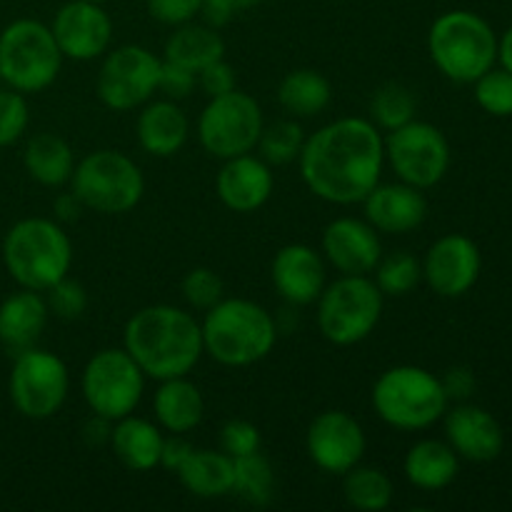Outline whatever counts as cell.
I'll return each instance as SVG.
<instances>
[{
  "instance_id": "816d5d0a",
  "label": "cell",
  "mask_w": 512,
  "mask_h": 512,
  "mask_svg": "<svg viewBox=\"0 0 512 512\" xmlns=\"http://www.w3.org/2000/svg\"><path fill=\"white\" fill-rule=\"evenodd\" d=\"M0 83H3V80H0Z\"/></svg>"
},
{
  "instance_id": "cb8c5ba5",
  "label": "cell",
  "mask_w": 512,
  "mask_h": 512,
  "mask_svg": "<svg viewBox=\"0 0 512 512\" xmlns=\"http://www.w3.org/2000/svg\"><path fill=\"white\" fill-rule=\"evenodd\" d=\"M48 303L38 290L20 288L0 303V345L10 355L38 345L45 325H48Z\"/></svg>"
},
{
  "instance_id": "7a4b0ae2",
  "label": "cell",
  "mask_w": 512,
  "mask_h": 512,
  "mask_svg": "<svg viewBox=\"0 0 512 512\" xmlns=\"http://www.w3.org/2000/svg\"><path fill=\"white\" fill-rule=\"evenodd\" d=\"M123 348L140 365L145 378H183L195 370L203 350V328L193 313L175 305H148L130 315Z\"/></svg>"
},
{
  "instance_id": "277c9868",
  "label": "cell",
  "mask_w": 512,
  "mask_h": 512,
  "mask_svg": "<svg viewBox=\"0 0 512 512\" xmlns=\"http://www.w3.org/2000/svg\"><path fill=\"white\" fill-rule=\"evenodd\" d=\"M3 263L20 288L45 293L73 265V243L58 220L25 218L5 233Z\"/></svg>"
},
{
  "instance_id": "60d3db41",
  "label": "cell",
  "mask_w": 512,
  "mask_h": 512,
  "mask_svg": "<svg viewBox=\"0 0 512 512\" xmlns=\"http://www.w3.org/2000/svg\"><path fill=\"white\" fill-rule=\"evenodd\" d=\"M260 443V430L250 420H228L220 430V450L233 460L258 453Z\"/></svg>"
},
{
  "instance_id": "9c48e42d",
  "label": "cell",
  "mask_w": 512,
  "mask_h": 512,
  "mask_svg": "<svg viewBox=\"0 0 512 512\" xmlns=\"http://www.w3.org/2000/svg\"><path fill=\"white\" fill-rule=\"evenodd\" d=\"M70 190L85 210L100 215L130 213L145 195L143 170L120 150H95L75 163Z\"/></svg>"
},
{
  "instance_id": "5b68a950",
  "label": "cell",
  "mask_w": 512,
  "mask_h": 512,
  "mask_svg": "<svg viewBox=\"0 0 512 512\" xmlns=\"http://www.w3.org/2000/svg\"><path fill=\"white\" fill-rule=\"evenodd\" d=\"M370 400L378 418L403 433L433 428L450 405L443 380L418 365H395L385 370L375 380Z\"/></svg>"
},
{
  "instance_id": "74e56055",
  "label": "cell",
  "mask_w": 512,
  "mask_h": 512,
  "mask_svg": "<svg viewBox=\"0 0 512 512\" xmlns=\"http://www.w3.org/2000/svg\"><path fill=\"white\" fill-rule=\"evenodd\" d=\"M30 110L23 93L13 88H0V148L18 143L28 130Z\"/></svg>"
},
{
  "instance_id": "603a6c76",
  "label": "cell",
  "mask_w": 512,
  "mask_h": 512,
  "mask_svg": "<svg viewBox=\"0 0 512 512\" xmlns=\"http://www.w3.org/2000/svg\"><path fill=\"white\" fill-rule=\"evenodd\" d=\"M138 145L153 158H173L188 143L190 123L175 100H148L135 123Z\"/></svg>"
},
{
  "instance_id": "44dd1931",
  "label": "cell",
  "mask_w": 512,
  "mask_h": 512,
  "mask_svg": "<svg viewBox=\"0 0 512 512\" xmlns=\"http://www.w3.org/2000/svg\"><path fill=\"white\" fill-rule=\"evenodd\" d=\"M445 443L470 463H490L505 448V433L498 420L478 405L460 403L445 410Z\"/></svg>"
},
{
  "instance_id": "ac0fdd59",
  "label": "cell",
  "mask_w": 512,
  "mask_h": 512,
  "mask_svg": "<svg viewBox=\"0 0 512 512\" xmlns=\"http://www.w3.org/2000/svg\"><path fill=\"white\" fill-rule=\"evenodd\" d=\"M323 258L340 275H370L383 258L380 233L365 218H335L323 230Z\"/></svg>"
},
{
  "instance_id": "484cf974",
  "label": "cell",
  "mask_w": 512,
  "mask_h": 512,
  "mask_svg": "<svg viewBox=\"0 0 512 512\" xmlns=\"http://www.w3.org/2000/svg\"><path fill=\"white\" fill-rule=\"evenodd\" d=\"M155 423L170 435H188L203 423L205 418V400L198 385L183 378L160 380L153 398Z\"/></svg>"
},
{
  "instance_id": "f6af8a7d",
  "label": "cell",
  "mask_w": 512,
  "mask_h": 512,
  "mask_svg": "<svg viewBox=\"0 0 512 512\" xmlns=\"http://www.w3.org/2000/svg\"><path fill=\"white\" fill-rule=\"evenodd\" d=\"M260 0H203V18L205 23L220 28V25L230 23L235 15L245 13V10L255 8Z\"/></svg>"
},
{
  "instance_id": "2e32d148",
  "label": "cell",
  "mask_w": 512,
  "mask_h": 512,
  "mask_svg": "<svg viewBox=\"0 0 512 512\" xmlns=\"http://www.w3.org/2000/svg\"><path fill=\"white\" fill-rule=\"evenodd\" d=\"M50 30L63 58L78 60V63H88L105 55L113 40V20L105 13L103 5L90 3V0L65 3L55 13Z\"/></svg>"
},
{
  "instance_id": "bcb514c9",
  "label": "cell",
  "mask_w": 512,
  "mask_h": 512,
  "mask_svg": "<svg viewBox=\"0 0 512 512\" xmlns=\"http://www.w3.org/2000/svg\"><path fill=\"white\" fill-rule=\"evenodd\" d=\"M443 388H445V395H448V400H468L470 395L475 393V375L470 368H463V365H455V368H450L448 373L443 375Z\"/></svg>"
},
{
  "instance_id": "b9f144b4",
  "label": "cell",
  "mask_w": 512,
  "mask_h": 512,
  "mask_svg": "<svg viewBox=\"0 0 512 512\" xmlns=\"http://www.w3.org/2000/svg\"><path fill=\"white\" fill-rule=\"evenodd\" d=\"M145 5L150 18L170 28L193 23L203 13V0H145Z\"/></svg>"
},
{
  "instance_id": "52a82bcc",
  "label": "cell",
  "mask_w": 512,
  "mask_h": 512,
  "mask_svg": "<svg viewBox=\"0 0 512 512\" xmlns=\"http://www.w3.org/2000/svg\"><path fill=\"white\" fill-rule=\"evenodd\" d=\"M63 65L50 25L20 18L0 33V80L18 93H40L55 83Z\"/></svg>"
},
{
  "instance_id": "4fadbf2b",
  "label": "cell",
  "mask_w": 512,
  "mask_h": 512,
  "mask_svg": "<svg viewBox=\"0 0 512 512\" xmlns=\"http://www.w3.org/2000/svg\"><path fill=\"white\" fill-rule=\"evenodd\" d=\"M160 65L163 58L143 45H120L108 50L95 80L100 103L115 113L143 108L158 93Z\"/></svg>"
},
{
  "instance_id": "ee69618b",
  "label": "cell",
  "mask_w": 512,
  "mask_h": 512,
  "mask_svg": "<svg viewBox=\"0 0 512 512\" xmlns=\"http://www.w3.org/2000/svg\"><path fill=\"white\" fill-rule=\"evenodd\" d=\"M198 85L203 88V93L208 95V98L230 93V90L238 88L235 68L230 63H225V58L215 60V63L205 65L203 70H198Z\"/></svg>"
},
{
  "instance_id": "30bf717a",
  "label": "cell",
  "mask_w": 512,
  "mask_h": 512,
  "mask_svg": "<svg viewBox=\"0 0 512 512\" xmlns=\"http://www.w3.org/2000/svg\"><path fill=\"white\" fill-rule=\"evenodd\" d=\"M145 373L125 348H105L85 363L80 390L90 413L100 418L123 420L135 413L145 393Z\"/></svg>"
},
{
  "instance_id": "e575fe53",
  "label": "cell",
  "mask_w": 512,
  "mask_h": 512,
  "mask_svg": "<svg viewBox=\"0 0 512 512\" xmlns=\"http://www.w3.org/2000/svg\"><path fill=\"white\" fill-rule=\"evenodd\" d=\"M415 110H418V100L413 90L403 83L380 85L370 100V120L385 133L415 120Z\"/></svg>"
},
{
  "instance_id": "f35d334b",
  "label": "cell",
  "mask_w": 512,
  "mask_h": 512,
  "mask_svg": "<svg viewBox=\"0 0 512 512\" xmlns=\"http://www.w3.org/2000/svg\"><path fill=\"white\" fill-rule=\"evenodd\" d=\"M43 295L50 315H55L60 320H78L88 310V290L78 280L70 278V275H65L63 280L50 285Z\"/></svg>"
},
{
  "instance_id": "7bdbcfd3",
  "label": "cell",
  "mask_w": 512,
  "mask_h": 512,
  "mask_svg": "<svg viewBox=\"0 0 512 512\" xmlns=\"http://www.w3.org/2000/svg\"><path fill=\"white\" fill-rule=\"evenodd\" d=\"M198 85V73L183 68L178 63H170V60H163L160 65V78H158V93H163L168 100H185Z\"/></svg>"
},
{
  "instance_id": "6da1fadb",
  "label": "cell",
  "mask_w": 512,
  "mask_h": 512,
  "mask_svg": "<svg viewBox=\"0 0 512 512\" xmlns=\"http://www.w3.org/2000/svg\"><path fill=\"white\" fill-rule=\"evenodd\" d=\"M298 165L315 198L330 205L363 203L383 175L385 138L370 118H338L305 135Z\"/></svg>"
},
{
  "instance_id": "83f0119b",
  "label": "cell",
  "mask_w": 512,
  "mask_h": 512,
  "mask_svg": "<svg viewBox=\"0 0 512 512\" xmlns=\"http://www.w3.org/2000/svg\"><path fill=\"white\" fill-rule=\"evenodd\" d=\"M178 480L190 495L200 500H218L233 495L235 465L230 455L223 450H193L183 468L178 470Z\"/></svg>"
},
{
  "instance_id": "9a60e30c",
  "label": "cell",
  "mask_w": 512,
  "mask_h": 512,
  "mask_svg": "<svg viewBox=\"0 0 512 512\" xmlns=\"http://www.w3.org/2000/svg\"><path fill=\"white\" fill-rule=\"evenodd\" d=\"M365 430L358 420L345 410H325L310 423L305 435V450L318 470L328 475H345L355 465L363 463Z\"/></svg>"
},
{
  "instance_id": "7c38bea8",
  "label": "cell",
  "mask_w": 512,
  "mask_h": 512,
  "mask_svg": "<svg viewBox=\"0 0 512 512\" xmlns=\"http://www.w3.org/2000/svg\"><path fill=\"white\" fill-rule=\"evenodd\" d=\"M13 358L8 378L13 408L28 420H48L58 415L70 393L68 365L38 345Z\"/></svg>"
},
{
  "instance_id": "8d00e7d4",
  "label": "cell",
  "mask_w": 512,
  "mask_h": 512,
  "mask_svg": "<svg viewBox=\"0 0 512 512\" xmlns=\"http://www.w3.org/2000/svg\"><path fill=\"white\" fill-rule=\"evenodd\" d=\"M475 100L485 113L495 118L512 115V73L510 70L490 68L475 80Z\"/></svg>"
},
{
  "instance_id": "ab89813d",
  "label": "cell",
  "mask_w": 512,
  "mask_h": 512,
  "mask_svg": "<svg viewBox=\"0 0 512 512\" xmlns=\"http://www.w3.org/2000/svg\"><path fill=\"white\" fill-rule=\"evenodd\" d=\"M183 298L190 308L195 310H210L215 303L223 300L225 285L220 280V275L210 268H193L188 275L183 278Z\"/></svg>"
},
{
  "instance_id": "d6a6232c",
  "label": "cell",
  "mask_w": 512,
  "mask_h": 512,
  "mask_svg": "<svg viewBox=\"0 0 512 512\" xmlns=\"http://www.w3.org/2000/svg\"><path fill=\"white\" fill-rule=\"evenodd\" d=\"M233 493L253 508H265L275 495V470L263 453L235 458Z\"/></svg>"
},
{
  "instance_id": "5bb4252c",
  "label": "cell",
  "mask_w": 512,
  "mask_h": 512,
  "mask_svg": "<svg viewBox=\"0 0 512 512\" xmlns=\"http://www.w3.org/2000/svg\"><path fill=\"white\" fill-rule=\"evenodd\" d=\"M385 163L403 183L420 190L435 188L450 168V143L433 123L410 120L385 138Z\"/></svg>"
},
{
  "instance_id": "f1b7e54d",
  "label": "cell",
  "mask_w": 512,
  "mask_h": 512,
  "mask_svg": "<svg viewBox=\"0 0 512 512\" xmlns=\"http://www.w3.org/2000/svg\"><path fill=\"white\" fill-rule=\"evenodd\" d=\"M23 165L35 183L45 188H63L75 170L73 148L55 133H38L28 140Z\"/></svg>"
},
{
  "instance_id": "4dcf8cb0",
  "label": "cell",
  "mask_w": 512,
  "mask_h": 512,
  "mask_svg": "<svg viewBox=\"0 0 512 512\" xmlns=\"http://www.w3.org/2000/svg\"><path fill=\"white\" fill-rule=\"evenodd\" d=\"M330 100H333V85L318 70L298 68L285 75L278 85V105L288 118H315L328 108Z\"/></svg>"
},
{
  "instance_id": "4316f807",
  "label": "cell",
  "mask_w": 512,
  "mask_h": 512,
  "mask_svg": "<svg viewBox=\"0 0 512 512\" xmlns=\"http://www.w3.org/2000/svg\"><path fill=\"white\" fill-rule=\"evenodd\" d=\"M403 473L413 488L438 493L458 478L460 458L443 440H420L405 455Z\"/></svg>"
},
{
  "instance_id": "8992f818",
  "label": "cell",
  "mask_w": 512,
  "mask_h": 512,
  "mask_svg": "<svg viewBox=\"0 0 512 512\" xmlns=\"http://www.w3.org/2000/svg\"><path fill=\"white\" fill-rule=\"evenodd\" d=\"M428 53L448 80L475 83L498 60V38L478 13L450 10L430 25Z\"/></svg>"
},
{
  "instance_id": "3957f363",
  "label": "cell",
  "mask_w": 512,
  "mask_h": 512,
  "mask_svg": "<svg viewBox=\"0 0 512 512\" xmlns=\"http://www.w3.org/2000/svg\"><path fill=\"white\" fill-rule=\"evenodd\" d=\"M203 350L225 368H248L273 353L278 323L255 300L223 298L205 310Z\"/></svg>"
},
{
  "instance_id": "c3c4849f",
  "label": "cell",
  "mask_w": 512,
  "mask_h": 512,
  "mask_svg": "<svg viewBox=\"0 0 512 512\" xmlns=\"http://www.w3.org/2000/svg\"><path fill=\"white\" fill-rule=\"evenodd\" d=\"M53 213L60 225L75 223V220H80V215L85 213V205L80 203V198L73 193V190H68V193H60L58 198H55Z\"/></svg>"
},
{
  "instance_id": "f907efd6",
  "label": "cell",
  "mask_w": 512,
  "mask_h": 512,
  "mask_svg": "<svg viewBox=\"0 0 512 512\" xmlns=\"http://www.w3.org/2000/svg\"><path fill=\"white\" fill-rule=\"evenodd\" d=\"M90 3H100V5H103V3H105V0H90Z\"/></svg>"
},
{
  "instance_id": "f546056e",
  "label": "cell",
  "mask_w": 512,
  "mask_h": 512,
  "mask_svg": "<svg viewBox=\"0 0 512 512\" xmlns=\"http://www.w3.org/2000/svg\"><path fill=\"white\" fill-rule=\"evenodd\" d=\"M225 58V43L220 38L218 28L208 23H185L170 33L168 43H165L163 60L178 63L183 68L203 70L205 65L215 63V60Z\"/></svg>"
},
{
  "instance_id": "e0dca14e",
  "label": "cell",
  "mask_w": 512,
  "mask_h": 512,
  "mask_svg": "<svg viewBox=\"0 0 512 512\" xmlns=\"http://www.w3.org/2000/svg\"><path fill=\"white\" fill-rule=\"evenodd\" d=\"M423 263V280L440 298H460L480 278L483 258L480 248L468 235L450 233L435 240L428 248Z\"/></svg>"
},
{
  "instance_id": "8fae6325",
  "label": "cell",
  "mask_w": 512,
  "mask_h": 512,
  "mask_svg": "<svg viewBox=\"0 0 512 512\" xmlns=\"http://www.w3.org/2000/svg\"><path fill=\"white\" fill-rule=\"evenodd\" d=\"M263 128L265 118L258 100L235 88L208 100L198 118V140L205 153L228 160L253 153Z\"/></svg>"
},
{
  "instance_id": "7dc6e473",
  "label": "cell",
  "mask_w": 512,
  "mask_h": 512,
  "mask_svg": "<svg viewBox=\"0 0 512 512\" xmlns=\"http://www.w3.org/2000/svg\"><path fill=\"white\" fill-rule=\"evenodd\" d=\"M193 445L183 438V435H165L163 440V453H160V468L178 473L183 468L185 460L193 455Z\"/></svg>"
},
{
  "instance_id": "7402d4cb",
  "label": "cell",
  "mask_w": 512,
  "mask_h": 512,
  "mask_svg": "<svg viewBox=\"0 0 512 512\" xmlns=\"http://www.w3.org/2000/svg\"><path fill=\"white\" fill-rule=\"evenodd\" d=\"M365 220L373 225L378 233L385 235H405L428 218V200L423 190L415 185L403 183H378L363 200Z\"/></svg>"
},
{
  "instance_id": "836d02e7",
  "label": "cell",
  "mask_w": 512,
  "mask_h": 512,
  "mask_svg": "<svg viewBox=\"0 0 512 512\" xmlns=\"http://www.w3.org/2000/svg\"><path fill=\"white\" fill-rule=\"evenodd\" d=\"M373 273L375 285H378L385 298H405L423 280V263L408 250H398V253L380 258Z\"/></svg>"
},
{
  "instance_id": "d590c367",
  "label": "cell",
  "mask_w": 512,
  "mask_h": 512,
  "mask_svg": "<svg viewBox=\"0 0 512 512\" xmlns=\"http://www.w3.org/2000/svg\"><path fill=\"white\" fill-rule=\"evenodd\" d=\"M305 145V130L295 118L275 120L265 125L260 133L258 150L260 158L270 165H288L300 158V150Z\"/></svg>"
},
{
  "instance_id": "d4e9b609",
  "label": "cell",
  "mask_w": 512,
  "mask_h": 512,
  "mask_svg": "<svg viewBox=\"0 0 512 512\" xmlns=\"http://www.w3.org/2000/svg\"><path fill=\"white\" fill-rule=\"evenodd\" d=\"M163 440L165 433L158 423L135 418V413L123 420H115L113 430H110V448L130 473H150V470L160 468Z\"/></svg>"
},
{
  "instance_id": "ffe728a7",
  "label": "cell",
  "mask_w": 512,
  "mask_h": 512,
  "mask_svg": "<svg viewBox=\"0 0 512 512\" xmlns=\"http://www.w3.org/2000/svg\"><path fill=\"white\" fill-rule=\"evenodd\" d=\"M275 188V175L270 163L253 153L235 155L223 160V168L215 178V193L220 203L233 213H255L270 200Z\"/></svg>"
},
{
  "instance_id": "1f68e13d",
  "label": "cell",
  "mask_w": 512,
  "mask_h": 512,
  "mask_svg": "<svg viewBox=\"0 0 512 512\" xmlns=\"http://www.w3.org/2000/svg\"><path fill=\"white\" fill-rule=\"evenodd\" d=\"M393 480L380 468L368 465H355L353 470L343 475V495L345 503L355 510L380 512L393 503Z\"/></svg>"
},
{
  "instance_id": "ba28073f",
  "label": "cell",
  "mask_w": 512,
  "mask_h": 512,
  "mask_svg": "<svg viewBox=\"0 0 512 512\" xmlns=\"http://www.w3.org/2000/svg\"><path fill=\"white\" fill-rule=\"evenodd\" d=\"M385 295L370 275H340L325 285L318 303V328L328 343L348 348L375 333Z\"/></svg>"
},
{
  "instance_id": "681fc988",
  "label": "cell",
  "mask_w": 512,
  "mask_h": 512,
  "mask_svg": "<svg viewBox=\"0 0 512 512\" xmlns=\"http://www.w3.org/2000/svg\"><path fill=\"white\" fill-rule=\"evenodd\" d=\"M498 58L503 68L512 73V28H508V33L498 40Z\"/></svg>"
},
{
  "instance_id": "d6986e66",
  "label": "cell",
  "mask_w": 512,
  "mask_h": 512,
  "mask_svg": "<svg viewBox=\"0 0 512 512\" xmlns=\"http://www.w3.org/2000/svg\"><path fill=\"white\" fill-rule=\"evenodd\" d=\"M325 268L323 253L305 243H290L275 253L273 265H270V278H273L275 290L285 303L295 305V308H305L313 305L320 298L325 283Z\"/></svg>"
}]
</instances>
